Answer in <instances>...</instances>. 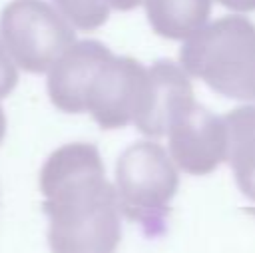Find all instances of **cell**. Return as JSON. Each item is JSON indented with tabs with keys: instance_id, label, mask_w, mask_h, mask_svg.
Listing matches in <instances>:
<instances>
[{
	"instance_id": "12",
	"label": "cell",
	"mask_w": 255,
	"mask_h": 253,
	"mask_svg": "<svg viewBox=\"0 0 255 253\" xmlns=\"http://www.w3.org/2000/svg\"><path fill=\"white\" fill-rule=\"evenodd\" d=\"M18 84V68L0 38V100L12 94Z\"/></svg>"
},
{
	"instance_id": "2",
	"label": "cell",
	"mask_w": 255,
	"mask_h": 253,
	"mask_svg": "<svg viewBox=\"0 0 255 253\" xmlns=\"http://www.w3.org/2000/svg\"><path fill=\"white\" fill-rule=\"evenodd\" d=\"M181 68L215 94L255 102V24L247 16H223L183 40Z\"/></svg>"
},
{
	"instance_id": "5",
	"label": "cell",
	"mask_w": 255,
	"mask_h": 253,
	"mask_svg": "<svg viewBox=\"0 0 255 253\" xmlns=\"http://www.w3.org/2000/svg\"><path fill=\"white\" fill-rule=\"evenodd\" d=\"M147 68L129 56H112L96 72L86 112L102 129H120L135 122L147 96Z\"/></svg>"
},
{
	"instance_id": "14",
	"label": "cell",
	"mask_w": 255,
	"mask_h": 253,
	"mask_svg": "<svg viewBox=\"0 0 255 253\" xmlns=\"http://www.w3.org/2000/svg\"><path fill=\"white\" fill-rule=\"evenodd\" d=\"M112 10H120V12H128L137 8L139 4H143V0H110Z\"/></svg>"
},
{
	"instance_id": "13",
	"label": "cell",
	"mask_w": 255,
	"mask_h": 253,
	"mask_svg": "<svg viewBox=\"0 0 255 253\" xmlns=\"http://www.w3.org/2000/svg\"><path fill=\"white\" fill-rule=\"evenodd\" d=\"M233 12H255V0H215Z\"/></svg>"
},
{
	"instance_id": "11",
	"label": "cell",
	"mask_w": 255,
	"mask_h": 253,
	"mask_svg": "<svg viewBox=\"0 0 255 253\" xmlns=\"http://www.w3.org/2000/svg\"><path fill=\"white\" fill-rule=\"evenodd\" d=\"M62 16L78 30L92 32L104 26L110 18V0H52Z\"/></svg>"
},
{
	"instance_id": "9",
	"label": "cell",
	"mask_w": 255,
	"mask_h": 253,
	"mask_svg": "<svg viewBox=\"0 0 255 253\" xmlns=\"http://www.w3.org/2000/svg\"><path fill=\"white\" fill-rule=\"evenodd\" d=\"M227 161L239 191L255 203V106H239L223 116Z\"/></svg>"
},
{
	"instance_id": "4",
	"label": "cell",
	"mask_w": 255,
	"mask_h": 253,
	"mask_svg": "<svg viewBox=\"0 0 255 253\" xmlns=\"http://www.w3.org/2000/svg\"><path fill=\"white\" fill-rule=\"evenodd\" d=\"M0 38L18 68L48 72L76 44L74 26L46 0H10L0 14Z\"/></svg>"
},
{
	"instance_id": "3",
	"label": "cell",
	"mask_w": 255,
	"mask_h": 253,
	"mask_svg": "<svg viewBox=\"0 0 255 253\" xmlns=\"http://www.w3.org/2000/svg\"><path fill=\"white\" fill-rule=\"evenodd\" d=\"M114 187L122 215L137 223L147 239L165 233L179 175L171 155L159 143L143 139L128 145L116 161Z\"/></svg>"
},
{
	"instance_id": "7",
	"label": "cell",
	"mask_w": 255,
	"mask_h": 253,
	"mask_svg": "<svg viewBox=\"0 0 255 253\" xmlns=\"http://www.w3.org/2000/svg\"><path fill=\"white\" fill-rule=\"evenodd\" d=\"M114 52L100 40H80L72 44L48 70V96L54 108L66 114L86 112L88 88L100 66Z\"/></svg>"
},
{
	"instance_id": "15",
	"label": "cell",
	"mask_w": 255,
	"mask_h": 253,
	"mask_svg": "<svg viewBox=\"0 0 255 253\" xmlns=\"http://www.w3.org/2000/svg\"><path fill=\"white\" fill-rule=\"evenodd\" d=\"M6 135V116H4V108L0 106V143L4 141Z\"/></svg>"
},
{
	"instance_id": "6",
	"label": "cell",
	"mask_w": 255,
	"mask_h": 253,
	"mask_svg": "<svg viewBox=\"0 0 255 253\" xmlns=\"http://www.w3.org/2000/svg\"><path fill=\"white\" fill-rule=\"evenodd\" d=\"M167 145L173 163L189 175H209L227 159L223 118L193 102L169 124Z\"/></svg>"
},
{
	"instance_id": "8",
	"label": "cell",
	"mask_w": 255,
	"mask_h": 253,
	"mask_svg": "<svg viewBox=\"0 0 255 253\" xmlns=\"http://www.w3.org/2000/svg\"><path fill=\"white\" fill-rule=\"evenodd\" d=\"M147 96L141 114L133 126L147 137H161L167 133L171 120L191 106L193 88L189 74L171 60H157L147 68Z\"/></svg>"
},
{
	"instance_id": "1",
	"label": "cell",
	"mask_w": 255,
	"mask_h": 253,
	"mask_svg": "<svg viewBox=\"0 0 255 253\" xmlns=\"http://www.w3.org/2000/svg\"><path fill=\"white\" fill-rule=\"evenodd\" d=\"M38 183L52 253H116L122 209L94 143L56 147L42 163Z\"/></svg>"
},
{
	"instance_id": "10",
	"label": "cell",
	"mask_w": 255,
	"mask_h": 253,
	"mask_svg": "<svg viewBox=\"0 0 255 253\" xmlns=\"http://www.w3.org/2000/svg\"><path fill=\"white\" fill-rule=\"evenodd\" d=\"M151 30L167 40H187L211 14V0H143Z\"/></svg>"
}]
</instances>
